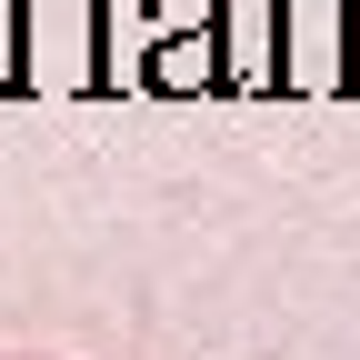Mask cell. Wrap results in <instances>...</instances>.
<instances>
[{"label":"cell","mask_w":360,"mask_h":360,"mask_svg":"<svg viewBox=\"0 0 360 360\" xmlns=\"http://www.w3.org/2000/svg\"><path fill=\"white\" fill-rule=\"evenodd\" d=\"M0 11H11V70H0L11 101H40V90H120L110 0H0Z\"/></svg>","instance_id":"cell-1"},{"label":"cell","mask_w":360,"mask_h":360,"mask_svg":"<svg viewBox=\"0 0 360 360\" xmlns=\"http://www.w3.org/2000/svg\"><path fill=\"white\" fill-rule=\"evenodd\" d=\"M141 90H220V40L200 30H160L150 40V60H141Z\"/></svg>","instance_id":"cell-2"},{"label":"cell","mask_w":360,"mask_h":360,"mask_svg":"<svg viewBox=\"0 0 360 360\" xmlns=\"http://www.w3.org/2000/svg\"><path fill=\"white\" fill-rule=\"evenodd\" d=\"M290 30H300V51H310L290 80H330V60H321L330 51V0H290Z\"/></svg>","instance_id":"cell-3"}]
</instances>
